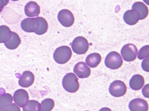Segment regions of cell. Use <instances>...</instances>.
<instances>
[{
    "mask_svg": "<svg viewBox=\"0 0 149 111\" xmlns=\"http://www.w3.org/2000/svg\"><path fill=\"white\" fill-rule=\"evenodd\" d=\"M142 92L145 97L149 98V85L148 84L145 86L142 90Z\"/></svg>",
    "mask_w": 149,
    "mask_h": 111,
    "instance_id": "cell-27",
    "label": "cell"
},
{
    "mask_svg": "<svg viewBox=\"0 0 149 111\" xmlns=\"http://www.w3.org/2000/svg\"><path fill=\"white\" fill-rule=\"evenodd\" d=\"M121 53L123 59L125 61L130 62L136 59L138 49L135 45L129 43L122 48Z\"/></svg>",
    "mask_w": 149,
    "mask_h": 111,
    "instance_id": "cell-6",
    "label": "cell"
},
{
    "mask_svg": "<svg viewBox=\"0 0 149 111\" xmlns=\"http://www.w3.org/2000/svg\"><path fill=\"white\" fill-rule=\"evenodd\" d=\"M149 56V45L143 47L139 50L138 54V58L139 59L142 60L146 58H148Z\"/></svg>",
    "mask_w": 149,
    "mask_h": 111,
    "instance_id": "cell-23",
    "label": "cell"
},
{
    "mask_svg": "<svg viewBox=\"0 0 149 111\" xmlns=\"http://www.w3.org/2000/svg\"><path fill=\"white\" fill-rule=\"evenodd\" d=\"M9 0H0V12L3 10L4 7L8 4Z\"/></svg>",
    "mask_w": 149,
    "mask_h": 111,
    "instance_id": "cell-26",
    "label": "cell"
},
{
    "mask_svg": "<svg viewBox=\"0 0 149 111\" xmlns=\"http://www.w3.org/2000/svg\"><path fill=\"white\" fill-rule=\"evenodd\" d=\"M55 102L51 99H46L42 101L40 111H51L54 107Z\"/></svg>",
    "mask_w": 149,
    "mask_h": 111,
    "instance_id": "cell-22",
    "label": "cell"
},
{
    "mask_svg": "<svg viewBox=\"0 0 149 111\" xmlns=\"http://www.w3.org/2000/svg\"><path fill=\"white\" fill-rule=\"evenodd\" d=\"M12 32L6 26H0V43H6L11 39Z\"/></svg>",
    "mask_w": 149,
    "mask_h": 111,
    "instance_id": "cell-18",
    "label": "cell"
},
{
    "mask_svg": "<svg viewBox=\"0 0 149 111\" xmlns=\"http://www.w3.org/2000/svg\"><path fill=\"white\" fill-rule=\"evenodd\" d=\"M109 91L111 94L114 97H122L126 94L127 87L123 81L116 80L110 85Z\"/></svg>",
    "mask_w": 149,
    "mask_h": 111,
    "instance_id": "cell-7",
    "label": "cell"
},
{
    "mask_svg": "<svg viewBox=\"0 0 149 111\" xmlns=\"http://www.w3.org/2000/svg\"><path fill=\"white\" fill-rule=\"evenodd\" d=\"M58 19L63 26L67 28L72 26L75 20L73 13L68 9H63L59 12Z\"/></svg>",
    "mask_w": 149,
    "mask_h": 111,
    "instance_id": "cell-8",
    "label": "cell"
},
{
    "mask_svg": "<svg viewBox=\"0 0 149 111\" xmlns=\"http://www.w3.org/2000/svg\"><path fill=\"white\" fill-rule=\"evenodd\" d=\"M72 52L69 47L62 46L56 49L54 54V58L56 63L64 64L71 59Z\"/></svg>",
    "mask_w": 149,
    "mask_h": 111,
    "instance_id": "cell-3",
    "label": "cell"
},
{
    "mask_svg": "<svg viewBox=\"0 0 149 111\" xmlns=\"http://www.w3.org/2000/svg\"></svg>",
    "mask_w": 149,
    "mask_h": 111,
    "instance_id": "cell-30",
    "label": "cell"
},
{
    "mask_svg": "<svg viewBox=\"0 0 149 111\" xmlns=\"http://www.w3.org/2000/svg\"><path fill=\"white\" fill-rule=\"evenodd\" d=\"M129 107L131 111H148L149 109L147 101L140 98L132 100L129 103Z\"/></svg>",
    "mask_w": 149,
    "mask_h": 111,
    "instance_id": "cell-10",
    "label": "cell"
},
{
    "mask_svg": "<svg viewBox=\"0 0 149 111\" xmlns=\"http://www.w3.org/2000/svg\"><path fill=\"white\" fill-rule=\"evenodd\" d=\"M11 1H19V0H11Z\"/></svg>",
    "mask_w": 149,
    "mask_h": 111,
    "instance_id": "cell-29",
    "label": "cell"
},
{
    "mask_svg": "<svg viewBox=\"0 0 149 111\" xmlns=\"http://www.w3.org/2000/svg\"><path fill=\"white\" fill-rule=\"evenodd\" d=\"M63 86L67 92L75 93L80 87L78 79L73 73H69L63 77L62 81Z\"/></svg>",
    "mask_w": 149,
    "mask_h": 111,
    "instance_id": "cell-2",
    "label": "cell"
},
{
    "mask_svg": "<svg viewBox=\"0 0 149 111\" xmlns=\"http://www.w3.org/2000/svg\"><path fill=\"white\" fill-rule=\"evenodd\" d=\"M133 10H136L140 14L139 20H143L148 16L149 10L147 6H146L143 2H135L132 6Z\"/></svg>",
    "mask_w": 149,
    "mask_h": 111,
    "instance_id": "cell-16",
    "label": "cell"
},
{
    "mask_svg": "<svg viewBox=\"0 0 149 111\" xmlns=\"http://www.w3.org/2000/svg\"><path fill=\"white\" fill-rule=\"evenodd\" d=\"M0 111H21V109L16 104L12 103L6 107L0 108Z\"/></svg>",
    "mask_w": 149,
    "mask_h": 111,
    "instance_id": "cell-24",
    "label": "cell"
},
{
    "mask_svg": "<svg viewBox=\"0 0 149 111\" xmlns=\"http://www.w3.org/2000/svg\"><path fill=\"white\" fill-rule=\"evenodd\" d=\"M25 13L27 17H36L40 13V8L35 1H30L25 6Z\"/></svg>",
    "mask_w": 149,
    "mask_h": 111,
    "instance_id": "cell-13",
    "label": "cell"
},
{
    "mask_svg": "<svg viewBox=\"0 0 149 111\" xmlns=\"http://www.w3.org/2000/svg\"><path fill=\"white\" fill-rule=\"evenodd\" d=\"M149 58H147L143 61L142 63V67L143 69L146 72H149V67H148V63H149Z\"/></svg>",
    "mask_w": 149,
    "mask_h": 111,
    "instance_id": "cell-25",
    "label": "cell"
},
{
    "mask_svg": "<svg viewBox=\"0 0 149 111\" xmlns=\"http://www.w3.org/2000/svg\"><path fill=\"white\" fill-rule=\"evenodd\" d=\"M41 104L37 101L31 100L29 101L27 104L23 108V111H40Z\"/></svg>",
    "mask_w": 149,
    "mask_h": 111,
    "instance_id": "cell-20",
    "label": "cell"
},
{
    "mask_svg": "<svg viewBox=\"0 0 149 111\" xmlns=\"http://www.w3.org/2000/svg\"><path fill=\"white\" fill-rule=\"evenodd\" d=\"M145 81L143 77L140 74L133 75L130 81V85L133 90L138 91L140 90L144 85Z\"/></svg>",
    "mask_w": 149,
    "mask_h": 111,
    "instance_id": "cell-15",
    "label": "cell"
},
{
    "mask_svg": "<svg viewBox=\"0 0 149 111\" xmlns=\"http://www.w3.org/2000/svg\"><path fill=\"white\" fill-rule=\"evenodd\" d=\"M125 22L130 26H134L138 22L140 19V14L136 10H130L126 11L123 16Z\"/></svg>",
    "mask_w": 149,
    "mask_h": 111,
    "instance_id": "cell-12",
    "label": "cell"
},
{
    "mask_svg": "<svg viewBox=\"0 0 149 111\" xmlns=\"http://www.w3.org/2000/svg\"><path fill=\"white\" fill-rule=\"evenodd\" d=\"M99 111H112L110 108H109L104 107L103 108H101Z\"/></svg>",
    "mask_w": 149,
    "mask_h": 111,
    "instance_id": "cell-28",
    "label": "cell"
},
{
    "mask_svg": "<svg viewBox=\"0 0 149 111\" xmlns=\"http://www.w3.org/2000/svg\"><path fill=\"white\" fill-rule=\"evenodd\" d=\"M74 72L80 79L88 78L91 73L90 68L84 62L77 63L74 67Z\"/></svg>",
    "mask_w": 149,
    "mask_h": 111,
    "instance_id": "cell-11",
    "label": "cell"
},
{
    "mask_svg": "<svg viewBox=\"0 0 149 111\" xmlns=\"http://www.w3.org/2000/svg\"><path fill=\"white\" fill-rule=\"evenodd\" d=\"M21 43V40L19 36L15 32H12V37L10 40L5 43L7 48L11 50L16 49Z\"/></svg>",
    "mask_w": 149,
    "mask_h": 111,
    "instance_id": "cell-19",
    "label": "cell"
},
{
    "mask_svg": "<svg viewBox=\"0 0 149 111\" xmlns=\"http://www.w3.org/2000/svg\"><path fill=\"white\" fill-rule=\"evenodd\" d=\"M13 101V97L9 93L0 95V108H4L11 105Z\"/></svg>",
    "mask_w": 149,
    "mask_h": 111,
    "instance_id": "cell-21",
    "label": "cell"
},
{
    "mask_svg": "<svg viewBox=\"0 0 149 111\" xmlns=\"http://www.w3.org/2000/svg\"><path fill=\"white\" fill-rule=\"evenodd\" d=\"M21 27L26 32H34L37 35H40L47 32L48 24L45 19L38 17L24 19L21 23Z\"/></svg>",
    "mask_w": 149,
    "mask_h": 111,
    "instance_id": "cell-1",
    "label": "cell"
},
{
    "mask_svg": "<svg viewBox=\"0 0 149 111\" xmlns=\"http://www.w3.org/2000/svg\"><path fill=\"white\" fill-rule=\"evenodd\" d=\"M14 101L17 105L24 108L29 100L28 93L25 89H19L15 91L13 95Z\"/></svg>",
    "mask_w": 149,
    "mask_h": 111,
    "instance_id": "cell-9",
    "label": "cell"
},
{
    "mask_svg": "<svg viewBox=\"0 0 149 111\" xmlns=\"http://www.w3.org/2000/svg\"><path fill=\"white\" fill-rule=\"evenodd\" d=\"M102 61V57L99 54L93 53L87 56L86 63L90 67L95 68Z\"/></svg>",
    "mask_w": 149,
    "mask_h": 111,
    "instance_id": "cell-17",
    "label": "cell"
},
{
    "mask_svg": "<svg viewBox=\"0 0 149 111\" xmlns=\"http://www.w3.org/2000/svg\"><path fill=\"white\" fill-rule=\"evenodd\" d=\"M35 81V76L30 71H26L23 72L21 78L19 81V84L20 86L23 88H28L31 86Z\"/></svg>",
    "mask_w": 149,
    "mask_h": 111,
    "instance_id": "cell-14",
    "label": "cell"
},
{
    "mask_svg": "<svg viewBox=\"0 0 149 111\" xmlns=\"http://www.w3.org/2000/svg\"><path fill=\"white\" fill-rule=\"evenodd\" d=\"M72 50L78 54H84L89 49L88 40L82 36L76 37L71 44Z\"/></svg>",
    "mask_w": 149,
    "mask_h": 111,
    "instance_id": "cell-5",
    "label": "cell"
},
{
    "mask_svg": "<svg viewBox=\"0 0 149 111\" xmlns=\"http://www.w3.org/2000/svg\"><path fill=\"white\" fill-rule=\"evenodd\" d=\"M104 62L107 68L112 70H116L122 66L123 60L121 55L118 52L113 51L106 56Z\"/></svg>",
    "mask_w": 149,
    "mask_h": 111,
    "instance_id": "cell-4",
    "label": "cell"
}]
</instances>
